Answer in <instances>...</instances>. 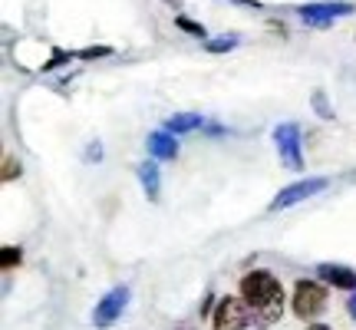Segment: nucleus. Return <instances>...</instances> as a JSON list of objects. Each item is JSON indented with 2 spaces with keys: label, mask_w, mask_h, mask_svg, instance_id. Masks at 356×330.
<instances>
[{
  "label": "nucleus",
  "mask_w": 356,
  "mask_h": 330,
  "mask_svg": "<svg viewBox=\"0 0 356 330\" xmlns=\"http://www.w3.org/2000/svg\"><path fill=\"white\" fill-rule=\"evenodd\" d=\"M241 301L251 311V320L267 327L284 314V288L270 271H251L241 278Z\"/></svg>",
  "instance_id": "nucleus-1"
},
{
  "label": "nucleus",
  "mask_w": 356,
  "mask_h": 330,
  "mask_svg": "<svg viewBox=\"0 0 356 330\" xmlns=\"http://www.w3.org/2000/svg\"><path fill=\"white\" fill-rule=\"evenodd\" d=\"M293 314L300 320H314L327 311V288L320 281H297L293 288Z\"/></svg>",
  "instance_id": "nucleus-2"
},
{
  "label": "nucleus",
  "mask_w": 356,
  "mask_h": 330,
  "mask_svg": "<svg viewBox=\"0 0 356 330\" xmlns=\"http://www.w3.org/2000/svg\"><path fill=\"white\" fill-rule=\"evenodd\" d=\"M353 10H356V3H350V0H317V3L297 7L300 20L310 24V26H327L330 20H337V17H350Z\"/></svg>",
  "instance_id": "nucleus-3"
},
{
  "label": "nucleus",
  "mask_w": 356,
  "mask_h": 330,
  "mask_svg": "<svg viewBox=\"0 0 356 330\" xmlns=\"http://www.w3.org/2000/svg\"><path fill=\"white\" fill-rule=\"evenodd\" d=\"M251 324V311L241 297H221L215 311V330H248Z\"/></svg>",
  "instance_id": "nucleus-4"
},
{
  "label": "nucleus",
  "mask_w": 356,
  "mask_h": 330,
  "mask_svg": "<svg viewBox=\"0 0 356 330\" xmlns=\"http://www.w3.org/2000/svg\"><path fill=\"white\" fill-rule=\"evenodd\" d=\"M330 182L327 178H300V182H293V185H287V189L277 191V198L270 202V208L277 212V208H291V205L304 202V198H314V195H320V191L327 189Z\"/></svg>",
  "instance_id": "nucleus-5"
},
{
  "label": "nucleus",
  "mask_w": 356,
  "mask_h": 330,
  "mask_svg": "<svg viewBox=\"0 0 356 330\" xmlns=\"http://www.w3.org/2000/svg\"><path fill=\"white\" fill-rule=\"evenodd\" d=\"M274 139H277V152H280V159H284V165L293 168V172H300V168H304V155H300V129L293 126V123L277 126L274 129Z\"/></svg>",
  "instance_id": "nucleus-6"
},
{
  "label": "nucleus",
  "mask_w": 356,
  "mask_h": 330,
  "mask_svg": "<svg viewBox=\"0 0 356 330\" xmlns=\"http://www.w3.org/2000/svg\"><path fill=\"white\" fill-rule=\"evenodd\" d=\"M126 304H129V288H113V291L96 304V311H92V324H96V327H113L115 320L122 317Z\"/></svg>",
  "instance_id": "nucleus-7"
},
{
  "label": "nucleus",
  "mask_w": 356,
  "mask_h": 330,
  "mask_svg": "<svg viewBox=\"0 0 356 330\" xmlns=\"http://www.w3.org/2000/svg\"><path fill=\"white\" fill-rule=\"evenodd\" d=\"M317 278L330 288H340V291H356V271L343 265H320L317 267Z\"/></svg>",
  "instance_id": "nucleus-8"
},
{
  "label": "nucleus",
  "mask_w": 356,
  "mask_h": 330,
  "mask_svg": "<svg viewBox=\"0 0 356 330\" xmlns=\"http://www.w3.org/2000/svg\"><path fill=\"white\" fill-rule=\"evenodd\" d=\"M149 152H152V159H175L178 155V139L172 136V132H152L149 136Z\"/></svg>",
  "instance_id": "nucleus-9"
},
{
  "label": "nucleus",
  "mask_w": 356,
  "mask_h": 330,
  "mask_svg": "<svg viewBox=\"0 0 356 330\" xmlns=\"http://www.w3.org/2000/svg\"><path fill=\"white\" fill-rule=\"evenodd\" d=\"M139 182H142V191L155 202V198H159V191H162V182H159V165H155L152 159L139 165Z\"/></svg>",
  "instance_id": "nucleus-10"
},
{
  "label": "nucleus",
  "mask_w": 356,
  "mask_h": 330,
  "mask_svg": "<svg viewBox=\"0 0 356 330\" xmlns=\"http://www.w3.org/2000/svg\"><path fill=\"white\" fill-rule=\"evenodd\" d=\"M202 126V116H195V113H178V116H172L165 123V132H191V129H198Z\"/></svg>",
  "instance_id": "nucleus-11"
},
{
  "label": "nucleus",
  "mask_w": 356,
  "mask_h": 330,
  "mask_svg": "<svg viewBox=\"0 0 356 330\" xmlns=\"http://www.w3.org/2000/svg\"><path fill=\"white\" fill-rule=\"evenodd\" d=\"M234 43H238V37H215V40H204V50L225 53V50H231Z\"/></svg>",
  "instance_id": "nucleus-12"
},
{
  "label": "nucleus",
  "mask_w": 356,
  "mask_h": 330,
  "mask_svg": "<svg viewBox=\"0 0 356 330\" xmlns=\"http://www.w3.org/2000/svg\"><path fill=\"white\" fill-rule=\"evenodd\" d=\"M175 24L181 26L185 33H195V37H204V26H198V24H195V20H188V17H181V13H178V17H175Z\"/></svg>",
  "instance_id": "nucleus-13"
},
{
  "label": "nucleus",
  "mask_w": 356,
  "mask_h": 330,
  "mask_svg": "<svg viewBox=\"0 0 356 330\" xmlns=\"http://www.w3.org/2000/svg\"><path fill=\"white\" fill-rule=\"evenodd\" d=\"M20 261V248H3V267H13Z\"/></svg>",
  "instance_id": "nucleus-14"
},
{
  "label": "nucleus",
  "mask_w": 356,
  "mask_h": 330,
  "mask_svg": "<svg viewBox=\"0 0 356 330\" xmlns=\"http://www.w3.org/2000/svg\"><path fill=\"white\" fill-rule=\"evenodd\" d=\"M3 178H7V182H10V178H17V162H13V159H7V162H3Z\"/></svg>",
  "instance_id": "nucleus-15"
},
{
  "label": "nucleus",
  "mask_w": 356,
  "mask_h": 330,
  "mask_svg": "<svg viewBox=\"0 0 356 330\" xmlns=\"http://www.w3.org/2000/svg\"><path fill=\"white\" fill-rule=\"evenodd\" d=\"M350 317L356 320V294H353V297H350Z\"/></svg>",
  "instance_id": "nucleus-16"
},
{
  "label": "nucleus",
  "mask_w": 356,
  "mask_h": 330,
  "mask_svg": "<svg viewBox=\"0 0 356 330\" xmlns=\"http://www.w3.org/2000/svg\"><path fill=\"white\" fill-rule=\"evenodd\" d=\"M307 330H330V327H327V324H310Z\"/></svg>",
  "instance_id": "nucleus-17"
}]
</instances>
